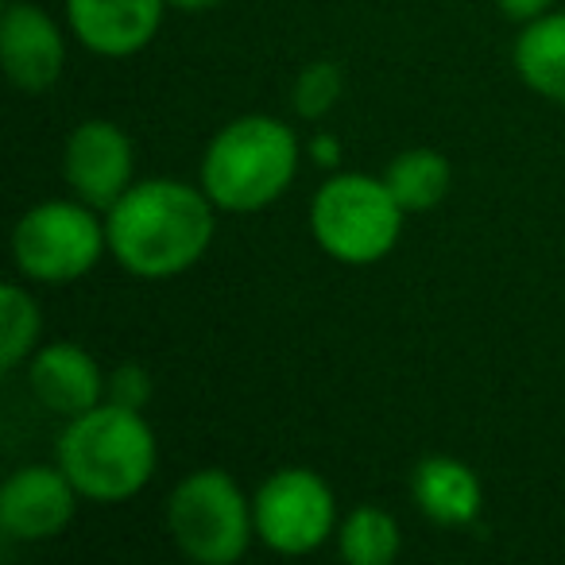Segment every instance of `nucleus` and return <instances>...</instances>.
<instances>
[{
  "instance_id": "nucleus-13",
  "label": "nucleus",
  "mask_w": 565,
  "mask_h": 565,
  "mask_svg": "<svg viewBox=\"0 0 565 565\" xmlns=\"http://www.w3.org/2000/svg\"><path fill=\"white\" fill-rule=\"evenodd\" d=\"M411 492L418 511L438 526H469L484 503L477 472L457 457H423L411 477Z\"/></svg>"
},
{
  "instance_id": "nucleus-8",
  "label": "nucleus",
  "mask_w": 565,
  "mask_h": 565,
  "mask_svg": "<svg viewBox=\"0 0 565 565\" xmlns=\"http://www.w3.org/2000/svg\"><path fill=\"white\" fill-rule=\"evenodd\" d=\"M71 190L94 210H109L132 186V140L113 120H82L63 148Z\"/></svg>"
},
{
  "instance_id": "nucleus-22",
  "label": "nucleus",
  "mask_w": 565,
  "mask_h": 565,
  "mask_svg": "<svg viewBox=\"0 0 565 565\" xmlns=\"http://www.w3.org/2000/svg\"><path fill=\"white\" fill-rule=\"evenodd\" d=\"M171 9H182V12H205V9H217L221 0H167Z\"/></svg>"
},
{
  "instance_id": "nucleus-3",
  "label": "nucleus",
  "mask_w": 565,
  "mask_h": 565,
  "mask_svg": "<svg viewBox=\"0 0 565 565\" xmlns=\"http://www.w3.org/2000/svg\"><path fill=\"white\" fill-rule=\"evenodd\" d=\"M299 171V140L282 120L252 113L225 125L202 159V190L217 210L256 213L282 198Z\"/></svg>"
},
{
  "instance_id": "nucleus-1",
  "label": "nucleus",
  "mask_w": 565,
  "mask_h": 565,
  "mask_svg": "<svg viewBox=\"0 0 565 565\" xmlns=\"http://www.w3.org/2000/svg\"><path fill=\"white\" fill-rule=\"evenodd\" d=\"M109 252L140 279H171L194 267L213 241V202L179 179L128 186L105 217Z\"/></svg>"
},
{
  "instance_id": "nucleus-14",
  "label": "nucleus",
  "mask_w": 565,
  "mask_h": 565,
  "mask_svg": "<svg viewBox=\"0 0 565 565\" xmlns=\"http://www.w3.org/2000/svg\"><path fill=\"white\" fill-rule=\"evenodd\" d=\"M515 71L539 97L565 105V12L526 20L515 40Z\"/></svg>"
},
{
  "instance_id": "nucleus-20",
  "label": "nucleus",
  "mask_w": 565,
  "mask_h": 565,
  "mask_svg": "<svg viewBox=\"0 0 565 565\" xmlns=\"http://www.w3.org/2000/svg\"><path fill=\"white\" fill-rule=\"evenodd\" d=\"M495 4H500L503 12H508L511 20H534V17H542V12L550 9V4H554V0H495Z\"/></svg>"
},
{
  "instance_id": "nucleus-15",
  "label": "nucleus",
  "mask_w": 565,
  "mask_h": 565,
  "mask_svg": "<svg viewBox=\"0 0 565 565\" xmlns=\"http://www.w3.org/2000/svg\"><path fill=\"white\" fill-rule=\"evenodd\" d=\"M384 182L392 186L395 202H399L403 210L423 213V210H434V205L449 194V182H454V174H449V163H446V156H441V151L411 148V151H403V156L392 159Z\"/></svg>"
},
{
  "instance_id": "nucleus-10",
  "label": "nucleus",
  "mask_w": 565,
  "mask_h": 565,
  "mask_svg": "<svg viewBox=\"0 0 565 565\" xmlns=\"http://www.w3.org/2000/svg\"><path fill=\"white\" fill-rule=\"evenodd\" d=\"M4 74L24 94H43L58 82L66 63V43L58 24L40 4H9L0 28Z\"/></svg>"
},
{
  "instance_id": "nucleus-18",
  "label": "nucleus",
  "mask_w": 565,
  "mask_h": 565,
  "mask_svg": "<svg viewBox=\"0 0 565 565\" xmlns=\"http://www.w3.org/2000/svg\"><path fill=\"white\" fill-rule=\"evenodd\" d=\"M341 97V66L338 63H310L295 82V113L318 120L338 105Z\"/></svg>"
},
{
  "instance_id": "nucleus-6",
  "label": "nucleus",
  "mask_w": 565,
  "mask_h": 565,
  "mask_svg": "<svg viewBox=\"0 0 565 565\" xmlns=\"http://www.w3.org/2000/svg\"><path fill=\"white\" fill-rule=\"evenodd\" d=\"M109 233L86 202H40L12 233L17 267L35 282H71L94 271Z\"/></svg>"
},
{
  "instance_id": "nucleus-2",
  "label": "nucleus",
  "mask_w": 565,
  "mask_h": 565,
  "mask_svg": "<svg viewBox=\"0 0 565 565\" xmlns=\"http://www.w3.org/2000/svg\"><path fill=\"white\" fill-rule=\"evenodd\" d=\"M156 434L148 418L120 403L74 415L58 438V465L86 500L120 503L156 472Z\"/></svg>"
},
{
  "instance_id": "nucleus-16",
  "label": "nucleus",
  "mask_w": 565,
  "mask_h": 565,
  "mask_svg": "<svg viewBox=\"0 0 565 565\" xmlns=\"http://www.w3.org/2000/svg\"><path fill=\"white\" fill-rule=\"evenodd\" d=\"M341 557L349 565H387L395 562L403 539H399V523L387 515L384 508H372V503H361L345 515L338 534Z\"/></svg>"
},
{
  "instance_id": "nucleus-19",
  "label": "nucleus",
  "mask_w": 565,
  "mask_h": 565,
  "mask_svg": "<svg viewBox=\"0 0 565 565\" xmlns=\"http://www.w3.org/2000/svg\"><path fill=\"white\" fill-rule=\"evenodd\" d=\"M105 395H109V403L143 411V407H148V399H151L148 369H140V364H120V369L109 376V387H105Z\"/></svg>"
},
{
  "instance_id": "nucleus-17",
  "label": "nucleus",
  "mask_w": 565,
  "mask_h": 565,
  "mask_svg": "<svg viewBox=\"0 0 565 565\" xmlns=\"http://www.w3.org/2000/svg\"><path fill=\"white\" fill-rule=\"evenodd\" d=\"M40 326V302L17 282H4L0 287V369L12 372L32 356Z\"/></svg>"
},
{
  "instance_id": "nucleus-9",
  "label": "nucleus",
  "mask_w": 565,
  "mask_h": 565,
  "mask_svg": "<svg viewBox=\"0 0 565 565\" xmlns=\"http://www.w3.org/2000/svg\"><path fill=\"white\" fill-rule=\"evenodd\" d=\"M78 488L74 480L51 465H28L17 469L4 488H0V526L9 539L20 542H43L66 531L78 508Z\"/></svg>"
},
{
  "instance_id": "nucleus-11",
  "label": "nucleus",
  "mask_w": 565,
  "mask_h": 565,
  "mask_svg": "<svg viewBox=\"0 0 565 565\" xmlns=\"http://www.w3.org/2000/svg\"><path fill=\"white\" fill-rule=\"evenodd\" d=\"M167 0H66L71 32L105 58H128L156 40Z\"/></svg>"
},
{
  "instance_id": "nucleus-12",
  "label": "nucleus",
  "mask_w": 565,
  "mask_h": 565,
  "mask_svg": "<svg viewBox=\"0 0 565 565\" xmlns=\"http://www.w3.org/2000/svg\"><path fill=\"white\" fill-rule=\"evenodd\" d=\"M109 380L102 376L97 361L74 341H55L32 356V392L55 415H86L102 403Z\"/></svg>"
},
{
  "instance_id": "nucleus-7",
  "label": "nucleus",
  "mask_w": 565,
  "mask_h": 565,
  "mask_svg": "<svg viewBox=\"0 0 565 565\" xmlns=\"http://www.w3.org/2000/svg\"><path fill=\"white\" fill-rule=\"evenodd\" d=\"M256 534L267 550L299 557L318 550L338 526V503L318 472L279 469L259 484L252 500Z\"/></svg>"
},
{
  "instance_id": "nucleus-21",
  "label": "nucleus",
  "mask_w": 565,
  "mask_h": 565,
  "mask_svg": "<svg viewBox=\"0 0 565 565\" xmlns=\"http://www.w3.org/2000/svg\"><path fill=\"white\" fill-rule=\"evenodd\" d=\"M310 151H315V159H318V163H326V167L341 159V143L333 140V136H318V140L310 143Z\"/></svg>"
},
{
  "instance_id": "nucleus-5",
  "label": "nucleus",
  "mask_w": 565,
  "mask_h": 565,
  "mask_svg": "<svg viewBox=\"0 0 565 565\" xmlns=\"http://www.w3.org/2000/svg\"><path fill=\"white\" fill-rule=\"evenodd\" d=\"M174 546L202 565H233L244 557L256 519L241 484L225 469H198L167 500Z\"/></svg>"
},
{
  "instance_id": "nucleus-4",
  "label": "nucleus",
  "mask_w": 565,
  "mask_h": 565,
  "mask_svg": "<svg viewBox=\"0 0 565 565\" xmlns=\"http://www.w3.org/2000/svg\"><path fill=\"white\" fill-rule=\"evenodd\" d=\"M403 205L392 186L372 174H333L310 205V228L326 256L341 264H376L399 244Z\"/></svg>"
}]
</instances>
